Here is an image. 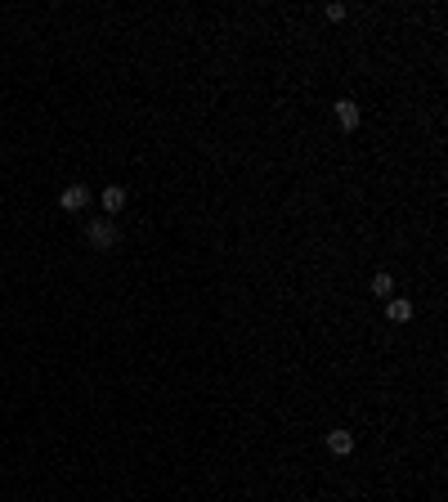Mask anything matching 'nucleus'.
I'll list each match as a JSON object with an SVG mask.
<instances>
[{"label": "nucleus", "mask_w": 448, "mask_h": 502, "mask_svg": "<svg viewBox=\"0 0 448 502\" xmlns=\"http://www.w3.org/2000/svg\"><path fill=\"white\" fill-rule=\"evenodd\" d=\"M390 291H395V278H390V274H385V269H381V274H372V296H381V301H390Z\"/></svg>", "instance_id": "nucleus-7"}, {"label": "nucleus", "mask_w": 448, "mask_h": 502, "mask_svg": "<svg viewBox=\"0 0 448 502\" xmlns=\"http://www.w3.org/2000/svg\"><path fill=\"white\" fill-rule=\"evenodd\" d=\"M90 198H94L90 184H68L63 193H58V206H63V211H86Z\"/></svg>", "instance_id": "nucleus-2"}, {"label": "nucleus", "mask_w": 448, "mask_h": 502, "mask_svg": "<svg viewBox=\"0 0 448 502\" xmlns=\"http://www.w3.org/2000/svg\"><path fill=\"white\" fill-rule=\"evenodd\" d=\"M99 202H103V211H108V215H117L121 206H126V189H121V184H108V189L99 193Z\"/></svg>", "instance_id": "nucleus-5"}, {"label": "nucleus", "mask_w": 448, "mask_h": 502, "mask_svg": "<svg viewBox=\"0 0 448 502\" xmlns=\"http://www.w3.org/2000/svg\"><path fill=\"white\" fill-rule=\"evenodd\" d=\"M328 453L350 458V453H354V435H350V431H328Z\"/></svg>", "instance_id": "nucleus-4"}, {"label": "nucleus", "mask_w": 448, "mask_h": 502, "mask_svg": "<svg viewBox=\"0 0 448 502\" xmlns=\"http://www.w3.org/2000/svg\"><path fill=\"white\" fill-rule=\"evenodd\" d=\"M336 121H341V130H359V121H363L359 103L354 99H341V103H336Z\"/></svg>", "instance_id": "nucleus-3"}, {"label": "nucleus", "mask_w": 448, "mask_h": 502, "mask_svg": "<svg viewBox=\"0 0 448 502\" xmlns=\"http://www.w3.org/2000/svg\"><path fill=\"white\" fill-rule=\"evenodd\" d=\"M86 234H90V242H94L99 251H113V247H117V225H113L108 215L90 220V225H86Z\"/></svg>", "instance_id": "nucleus-1"}, {"label": "nucleus", "mask_w": 448, "mask_h": 502, "mask_svg": "<svg viewBox=\"0 0 448 502\" xmlns=\"http://www.w3.org/2000/svg\"><path fill=\"white\" fill-rule=\"evenodd\" d=\"M385 318H390V323H408V318H413V305H408V301H390V305H385Z\"/></svg>", "instance_id": "nucleus-6"}, {"label": "nucleus", "mask_w": 448, "mask_h": 502, "mask_svg": "<svg viewBox=\"0 0 448 502\" xmlns=\"http://www.w3.org/2000/svg\"><path fill=\"white\" fill-rule=\"evenodd\" d=\"M345 14H350V9H345V5H328V18H332V23H341Z\"/></svg>", "instance_id": "nucleus-8"}]
</instances>
